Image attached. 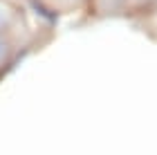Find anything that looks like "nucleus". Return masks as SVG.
Instances as JSON below:
<instances>
[{"instance_id": "obj_1", "label": "nucleus", "mask_w": 157, "mask_h": 155, "mask_svg": "<svg viewBox=\"0 0 157 155\" xmlns=\"http://www.w3.org/2000/svg\"><path fill=\"white\" fill-rule=\"evenodd\" d=\"M5 61H7V45L0 41V65H2Z\"/></svg>"}, {"instance_id": "obj_2", "label": "nucleus", "mask_w": 157, "mask_h": 155, "mask_svg": "<svg viewBox=\"0 0 157 155\" xmlns=\"http://www.w3.org/2000/svg\"><path fill=\"white\" fill-rule=\"evenodd\" d=\"M5 23H7V16H5V11L0 9V29H2V27H5Z\"/></svg>"}]
</instances>
